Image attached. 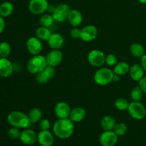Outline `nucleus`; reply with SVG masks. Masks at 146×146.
Here are the masks:
<instances>
[{
	"label": "nucleus",
	"mask_w": 146,
	"mask_h": 146,
	"mask_svg": "<svg viewBox=\"0 0 146 146\" xmlns=\"http://www.w3.org/2000/svg\"><path fill=\"white\" fill-rule=\"evenodd\" d=\"M53 131L57 138L67 139L73 135L74 124L69 118H58L53 125Z\"/></svg>",
	"instance_id": "nucleus-1"
},
{
	"label": "nucleus",
	"mask_w": 146,
	"mask_h": 146,
	"mask_svg": "<svg viewBox=\"0 0 146 146\" xmlns=\"http://www.w3.org/2000/svg\"><path fill=\"white\" fill-rule=\"evenodd\" d=\"M7 121L12 127L19 129H25L31 124L29 115L19 111H14L10 113L7 117Z\"/></svg>",
	"instance_id": "nucleus-2"
},
{
	"label": "nucleus",
	"mask_w": 146,
	"mask_h": 146,
	"mask_svg": "<svg viewBox=\"0 0 146 146\" xmlns=\"http://www.w3.org/2000/svg\"><path fill=\"white\" fill-rule=\"evenodd\" d=\"M46 57L44 56L38 55L33 56L27 63V70L31 74H37L42 71L46 66H47Z\"/></svg>",
	"instance_id": "nucleus-3"
},
{
	"label": "nucleus",
	"mask_w": 146,
	"mask_h": 146,
	"mask_svg": "<svg viewBox=\"0 0 146 146\" xmlns=\"http://www.w3.org/2000/svg\"><path fill=\"white\" fill-rule=\"evenodd\" d=\"M114 72L108 68H101L94 74V81L99 86H106L113 81Z\"/></svg>",
	"instance_id": "nucleus-4"
},
{
	"label": "nucleus",
	"mask_w": 146,
	"mask_h": 146,
	"mask_svg": "<svg viewBox=\"0 0 146 146\" xmlns=\"http://www.w3.org/2000/svg\"><path fill=\"white\" fill-rule=\"evenodd\" d=\"M128 112L133 119L140 121L145 117L146 108L145 106L140 101H132L129 104Z\"/></svg>",
	"instance_id": "nucleus-5"
},
{
	"label": "nucleus",
	"mask_w": 146,
	"mask_h": 146,
	"mask_svg": "<svg viewBox=\"0 0 146 146\" xmlns=\"http://www.w3.org/2000/svg\"><path fill=\"white\" fill-rule=\"evenodd\" d=\"M71 9L66 4H60L56 7L55 10L52 14L54 21L58 23H62L68 20V14Z\"/></svg>",
	"instance_id": "nucleus-6"
},
{
	"label": "nucleus",
	"mask_w": 146,
	"mask_h": 146,
	"mask_svg": "<svg viewBox=\"0 0 146 146\" xmlns=\"http://www.w3.org/2000/svg\"><path fill=\"white\" fill-rule=\"evenodd\" d=\"M88 61L92 66L99 68L106 64V55L100 50L94 49L88 54Z\"/></svg>",
	"instance_id": "nucleus-7"
},
{
	"label": "nucleus",
	"mask_w": 146,
	"mask_h": 146,
	"mask_svg": "<svg viewBox=\"0 0 146 146\" xmlns=\"http://www.w3.org/2000/svg\"><path fill=\"white\" fill-rule=\"evenodd\" d=\"M56 75L55 67L47 66L42 71L36 74V80L40 84H45L52 79Z\"/></svg>",
	"instance_id": "nucleus-8"
},
{
	"label": "nucleus",
	"mask_w": 146,
	"mask_h": 146,
	"mask_svg": "<svg viewBox=\"0 0 146 146\" xmlns=\"http://www.w3.org/2000/svg\"><path fill=\"white\" fill-rule=\"evenodd\" d=\"M47 0H30L29 9L32 14L38 15L46 12L48 6Z\"/></svg>",
	"instance_id": "nucleus-9"
},
{
	"label": "nucleus",
	"mask_w": 146,
	"mask_h": 146,
	"mask_svg": "<svg viewBox=\"0 0 146 146\" xmlns=\"http://www.w3.org/2000/svg\"><path fill=\"white\" fill-rule=\"evenodd\" d=\"M27 48L29 54L35 56L41 54L43 49V44L41 40L36 36H31L27 40Z\"/></svg>",
	"instance_id": "nucleus-10"
},
{
	"label": "nucleus",
	"mask_w": 146,
	"mask_h": 146,
	"mask_svg": "<svg viewBox=\"0 0 146 146\" xmlns=\"http://www.w3.org/2000/svg\"><path fill=\"white\" fill-rule=\"evenodd\" d=\"M118 136L113 131H104L99 138L100 143L102 146H115L118 142Z\"/></svg>",
	"instance_id": "nucleus-11"
},
{
	"label": "nucleus",
	"mask_w": 146,
	"mask_h": 146,
	"mask_svg": "<svg viewBox=\"0 0 146 146\" xmlns=\"http://www.w3.org/2000/svg\"><path fill=\"white\" fill-rule=\"evenodd\" d=\"M98 36V29L94 25H87L81 29V39L85 42H90L96 38Z\"/></svg>",
	"instance_id": "nucleus-12"
},
{
	"label": "nucleus",
	"mask_w": 146,
	"mask_h": 146,
	"mask_svg": "<svg viewBox=\"0 0 146 146\" xmlns=\"http://www.w3.org/2000/svg\"><path fill=\"white\" fill-rule=\"evenodd\" d=\"M63 59V54L58 49H52L46 56L47 65L56 67L59 65Z\"/></svg>",
	"instance_id": "nucleus-13"
},
{
	"label": "nucleus",
	"mask_w": 146,
	"mask_h": 146,
	"mask_svg": "<svg viewBox=\"0 0 146 146\" xmlns=\"http://www.w3.org/2000/svg\"><path fill=\"white\" fill-rule=\"evenodd\" d=\"M71 111L70 106L64 101H60L57 103L54 108L55 115L58 118H68L69 117Z\"/></svg>",
	"instance_id": "nucleus-14"
},
{
	"label": "nucleus",
	"mask_w": 146,
	"mask_h": 146,
	"mask_svg": "<svg viewBox=\"0 0 146 146\" xmlns=\"http://www.w3.org/2000/svg\"><path fill=\"white\" fill-rule=\"evenodd\" d=\"M37 141L41 146H52L54 137L52 133L48 131H41L37 135Z\"/></svg>",
	"instance_id": "nucleus-15"
},
{
	"label": "nucleus",
	"mask_w": 146,
	"mask_h": 146,
	"mask_svg": "<svg viewBox=\"0 0 146 146\" xmlns=\"http://www.w3.org/2000/svg\"><path fill=\"white\" fill-rule=\"evenodd\" d=\"M20 140L24 145H32L37 141V135L33 130L25 128V130L21 131Z\"/></svg>",
	"instance_id": "nucleus-16"
},
{
	"label": "nucleus",
	"mask_w": 146,
	"mask_h": 146,
	"mask_svg": "<svg viewBox=\"0 0 146 146\" xmlns=\"http://www.w3.org/2000/svg\"><path fill=\"white\" fill-rule=\"evenodd\" d=\"M14 71V66L7 58H0V76L7 78Z\"/></svg>",
	"instance_id": "nucleus-17"
},
{
	"label": "nucleus",
	"mask_w": 146,
	"mask_h": 146,
	"mask_svg": "<svg viewBox=\"0 0 146 146\" xmlns=\"http://www.w3.org/2000/svg\"><path fill=\"white\" fill-rule=\"evenodd\" d=\"M48 46L52 49H59L64 44V38L58 33H54L51 34V37L48 40Z\"/></svg>",
	"instance_id": "nucleus-18"
},
{
	"label": "nucleus",
	"mask_w": 146,
	"mask_h": 146,
	"mask_svg": "<svg viewBox=\"0 0 146 146\" xmlns=\"http://www.w3.org/2000/svg\"><path fill=\"white\" fill-rule=\"evenodd\" d=\"M68 21L69 24L74 27H78L83 21V15L77 9H71L68 17Z\"/></svg>",
	"instance_id": "nucleus-19"
},
{
	"label": "nucleus",
	"mask_w": 146,
	"mask_h": 146,
	"mask_svg": "<svg viewBox=\"0 0 146 146\" xmlns=\"http://www.w3.org/2000/svg\"><path fill=\"white\" fill-rule=\"evenodd\" d=\"M86 114V112L84 108L76 107L71 111L68 118L74 123H78L82 121L85 118Z\"/></svg>",
	"instance_id": "nucleus-20"
},
{
	"label": "nucleus",
	"mask_w": 146,
	"mask_h": 146,
	"mask_svg": "<svg viewBox=\"0 0 146 146\" xmlns=\"http://www.w3.org/2000/svg\"><path fill=\"white\" fill-rule=\"evenodd\" d=\"M144 73H145V71H144L141 64V65L137 64H133L130 68V76L135 81H138L139 82L140 80L144 76Z\"/></svg>",
	"instance_id": "nucleus-21"
},
{
	"label": "nucleus",
	"mask_w": 146,
	"mask_h": 146,
	"mask_svg": "<svg viewBox=\"0 0 146 146\" xmlns=\"http://www.w3.org/2000/svg\"><path fill=\"white\" fill-rule=\"evenodd\" d=\"M115 124V118L111 115H105L101 121V126L104 131H113Z\"/></svg>",
	"instance_id": "nucleus-22"
},
{
	"label": "nucleus",
	"mask_w": 146,
	"mask_h": 146,
	"mask_svg": "<svg viewBox=\"0 0 146 146\" xmlns=\"http://www.w3.org/2000/svg\"><path fill=\"white\" fill-rule=\"evenodd\" d=\"M130 52L136 58H142L145 55V48L143 46L138 43H134L130 47Z\"/></svg>",
	"instance_id": "nucleus-23"
},
{
	"label": "nucleus",
	"mask_w": 146,
	"mask_h": 146,
	"mask_svg": "<svg viewBox=\"0 0 146 146\" xmlns=\"http://www.w3.org/2000/svg\"><path fill=\"white\" fill-rule=\"evenodd\" d=\"M130 68L131 66L128 63L122 61V62L117 63V64L114 67L113 72L114 74L118 76H124L129 73Z\"/></svg>",
	"instance_id": "nucleus-24"
},
{
	"label": "nucleus",
	"mask_w": 146,
	"mask_h": 146,
	"mask_svg": "<svg viewBox=\"0 0 146 146\" xmlns=\"http://www.w3.org/2000/svg\"><path fill=\"white\" fill-rule=\"evenodd\" d=\"M51 34H52V33H51L49 28L41 27V26L40 27H38L36 29V37H38L41 41H48V40L51 37Z\"/></svg>",
	"instance_id": "nucleus-25"
},
{
	"label": "nucleus",
	"mask_w": 146,
	"mask_h": 146,
	"mask_svg": "<svg viewBox=\"0 0 146 146\" xmlns=\"http://www.w3.org/2000/svg\"><path fill=\"white\" fill-rule=\"evenodd\" d=\"M14 11L13 4L9 1H4L0 5V16L2 17H8Z\"/></svg>",
	"instance_id": "nucleus-26"
},
{
	"label": "nucleus",
	"mask_w": 146,
	"mask_h": 146,
	"mask_svg": "<svg viewBox=\"0 0 146 146\" xmlns=\"http://www.w3.org/2000/svg\"><path fill=\"white\" fill-rule=\"evenodd\" d=\"M29 118L31 123H36L41 121L42 117V112L38 108H33L29 113Z\"/></svg>",
	"instance_id": "nucleus-27"
},
{
	"label": "nucleus",
	"mask_w": 146,
	"mask_h": 146,
	"mask_svg": "<svg viewBox=\"0 0 146 146\" xmlns=\"http://www.w3.org/2000/svg\"><path fill=\"white\" fill-rule=\"evenodd\" d=\"M54 19L53 18V16L49 14H43L39 19V24L41 27H47L49 28L53 25L54 22Z\"/></svg>",
	"instance_id": "nucleus-28"
},
{
	"label": "nucleus",
	"mask_w": 146,
	"mask_h": 146,
	"mask_svg": "<svg viewBox=\"0 0 146 146\" xmlns=\"http://www.w3.org/2000/svg\"><path fill=\"white\" fill-rule=\"evenodd\" d=\"M11 53V46L6 41L0 43V57L7 58Z\"/></svg>",
	"instance_id": "nucleus-29"
},
{
	"label": "nucleus",
	"mask_w": 146,
	"mask_h": 146,
	"mask_svg": "<svg viewBox=\"0 0 146 146\" xmlns=\"http://www.w3.org/2000/svg\"><path fill=\"white\" fill-rule=\"evenodd\" d=\"M143 94L144 93L143 92L139 86L134 87L131 92V97L132 98L133 101H141V100L143 98Z\"/></svg>",
	"instance_id": "nucleus-30"
},
{
	"label": "nucleus",
	"mask_w": 146,
	"mask_h": 146,
	"mask_svg": "<svg viewBox=\"0 0 146 146\" xmlns=\"http://www.w3.org/2000/svg\"><path fill=\"white\" fill-rule=\"evenodd\" d=\"M128 131V127L124 123H118L115 124L113 128V131L118 136H123L125 135Z\"/></svg>",
	"instance_id": "nucleus-31"
},
{
	"label": "nucleus",
	"mask_w": 146,
	"mask_h": 146,
	"mask_svg": "<svg viewBox=\"0 0 146 146\" xmlns=\"http://www.w3.org/2000/svg\"><path fill=\"white\" fill-rule=\"evenodd\" d=\"M129 104L130 103H128V101L125 98H119L115 101V106L119 111H125L128 110Z\"/></svg>",
	"instance_id": "nucleus-32"
},
{
	"label": "nucleus",
	"mask_w": 146,
	"mask_h": 146,
	"mask_svg": "<svg viewBox=\"0 0 146 146\" xmlns=\"http://www.w3.org/2000/svg\"><path fill=\"white\" fill-rule=\"evenodd\" d=\"M21 133V132L19 131V128H15V127H12V128H9L8 132H7V135L9 137L10 139L11 140L20 139Z\"/></svg>",
	"instance_id": "nucleus-33"
},
{
	"label": "nucleus",
	"mask_w": 146,
	"mask_h": 146,
	"mask_svg": "<svg viewBox=\"0 0 146 146\" xmlns=\"http://www.w3.org/2000/svg\"><path fill=\"white\" fill-rule=\"evenodd\" d=\"M117 63H118V59L114 54H110L106 56V64L108 66H115Z\"/></svg>",
	"instance_id": "nucleus-34"
},
{
	"label": "nucleus",
	"mask_w": 146,
	"mask_h": 146,
	"mask_svg": "<svg viewBox=\"0 0 146 146\" xmlns=\"http://www.w3.org/2000/svg\"><path fill=\"white\" fill-rule=\"evenodd\" d=\"M38 125H39L41 131H48L50 129V127H51V123L48 119L44 118V119H41Z\"/></svg>",
	"instance_id": "nucleus-35"
},
{
	"label": "nucleus",
	"mask_w": 146,
	"mask_h": 146,
	"mask_svg": "<svg viewBox=\"0 0 146 146\" xmlns=\"http://www.w3.org/2000/svg\"><path fill=\"white\" fill-rule=\"evenodd\" d=\"M81 29H78V27H74L70 31V36L74 39H78L81 38Z\"/></svg>",
	"instance_id": "nucleus-36"
},
{
	"label": "nucleus",
	"mask_w": 146,
	"mask_h": 146,
	"mask_svg": "<svg viewBox=\"0 0 146 146\" xmlns=\"http://www.w3.org/2000/svg\"><path fill=\"white\" fill-rule=\"evenodd\" d=\"M140 88L143 91L144 94H146V76H143L141 80L139 81V85Z\"/></svg>",
	"instance_id": "nucleus-37"
},
{
	"label": "nucleus",
	"mask_w": 146,
	"mask_h": 146,
	"mask_svg": "<svg viewBox=\"0 0 146 146\" xmlns=\"http://www.w3.org/2000/svg\"><path fill=\"white\" fill-rule=\"evenodd\" d=\"M4 29H5V21H4V17L0 16V34L4 31Z\"/></svg>",
	"instance_id": "nucleus-38"
},
{
	"label": "nucleus",
	"mask_w": 146,
	"mask_h": 146,
	"mask_svg": "<svg viewBox=\"0 0 146 146\" xmlns=\"http://www.w3.org/2000/svg\"><path fill=\"white\" fill-rule=\"evenodd\" d=\"M55 9H56V7L54 5H53V4H48V7H47L46 11L48 12V14H51V15H52V14L54 13Z\"/></svg>",
	"instance_id": "nucleus-39"
},
{
	"label": "nucleus",
	"mask_w": 146,
	"mask_h": 146,
	"mask_svg": "<svg viewBox=\"0 0 146 146\" xmlns=\"http://www.w3.org/2000/svg\"><path fill=\"white\" fill-rule=\"evenodd\" d=\"M141 66L143 68L145 72H146V54L141 58Z\"/></svg>",
	"instance_id": "nucleus-40"
},
{
	"label": "nucleus",
	"mask_w": 146,
	"mask_h": 146,
	"mask_svg": "<svg viewBox=\"0 0 146 146\" xmlns=\"http://www.w3.org/2000/svg\"><path fill=\"white\" fill-rule=\"evenodd\" d=\"M120 81V76L114 74V76H113V81L117 82V81Z\"/></svg>",
	"instance_id": "nucleus-41"
},
{
	"label": "nucleus",
	"mask_w": 146,
	"mask_h": 146,
	"mask_svg": "<svg viewBox=\"0 0 146 146\" xmlns=\"http://www.w3.org/2000/svg\"><path fill=\"white\" fill-rule=\"evenodd\" d=\"M138 1H139L140 3H141V4H146V0H138Z\"/></svg>",
	"instance_id": "nucleus-42"
},
{
	"label": "nucleus",
	"mask_w": 146,
	"mask_h": 146,
	"mask_svg": "<svg viewBox=\"0 0 146 146\" xmlns=\"http://www.w3.org/2000/svg\"><path fill=\"white\" fill-rule=\"evenodd\" d=\"M1 1H3V0H1Z\"/></svg>",
	"instance_id": "nucleus-43"
}]
</instances>
